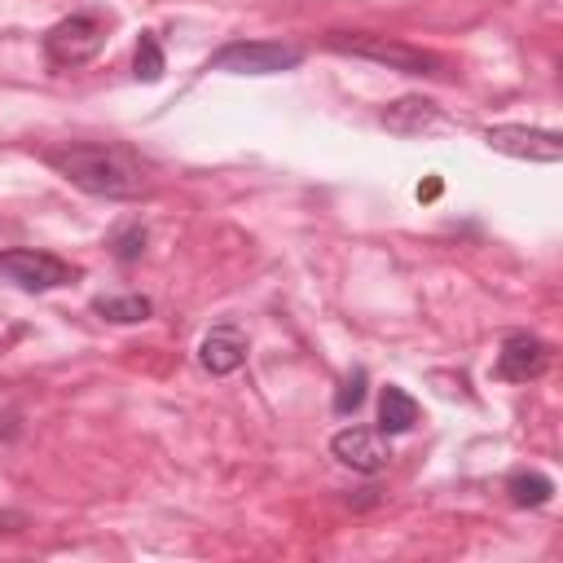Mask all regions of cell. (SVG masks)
I'll use <instances>...</instances> for the list:
<instances>
[{
	"label": "cell",
	"mask_w": 563,
	"mask_h": 563,
	"mask_svg": "<svg viewBox=\"0 0 563 563\" xmlns=\"http://www.w3.org/2000/svg\"><path fill=\"white\" fill-rule=\"evenodd\" d=\"M44 163L97 198H141L150 189V167L110 141H66L44 154Z\"/></svg>",
	"instance_id": "6da1fadb"
},
{
	"label": "cell",
	"mask_w": 563,
	"mask_h": 563,
	"mask_svg": "<svg viewBox=\"0 0 563 563\" xmlns=\"http://www.w3.org/2000/svg\"><path fill=\"white\" fill-rule=\"evenodd\" d=\"M330 48H334V53H347V57H361V62H378V66H387V70H405V75H435V70H440V57H435V53L413 48V44L391 40V35L334 31V35H330Z\"/></svg>",
	"instance_id": "7a4b0ae2"
},
{
	"label": "cell",
	"mask_w": 563,
	"mask_h": 563,
	"mask_svg": "<svg viewBox=\"0 0 563 563\" xmlns=\"http://www.w3.org/2000/svg\"><path fill=\"white\" fill-rule=\"evenodd\" d=\"M303 62V48L282 40H233L220 53H211L207 70H233V75H282Z\"/></svg>",
	"instance_id": "3957f363"
},
{
	"label": "cell",
	"mask_w": 563,
	"mask_h": 563,
	"mask_svg": "<svg viewBox=\"0 0 563 563\" xmlns=\"http://www.w3.org/2000/svg\"><path fill=\"white\" fill-rule=\"evenodd\" d=\"M106 44V22L97 13H70L44 35V57L53 66H84L101 53Z\"/></svg>",
	"instance_id": "277c9868"
},
{
	"label": "cell",
	"mask_w": 563,
	"mask_h": 563,
	"mask_svg": "<svg viewBox=\"0 0 563 563\" xmlns=\"http://www.w3.org/2000/svg\"><path fill=\"white\" fill-rule=\"evenodd\" d=\"M0 277L22 290H57L75 277V268L48 251H0Z\"/></svg>",
	"instance_id": "5b68a950"
},
{
	"label": "cell",
	"mask_w": 563,
	"mask_h": 563,
	"mask_svg": "<svg viewBox=\"0 0 563 563\" xmlns=\"http://www.w3.org/2000/svg\"><path fill=\"white\" fill-rule=\"evenodd\" d=\"M488 150L510 154V158H528V163H559L563 158V136L545 132V128H523V123H497L484 132Z\"/></svg>",
	"instance_id": "8992f818"
},
{
	"label": "cell",
	"mask_w": 563,
	"mask_h": 563,
	"mask_svg": "<svg viewBox=\"0 0 563 563\" xmlns=\"http://www.w3.org/2000/svg\"><path fill=\"white\" fill-rule=\"evenodd\" d=\"M330 453H334L343 466L361 471V475H378V471L391 462V449H387L383 435L369 431V427H343V431L330 440Z\"/></svg>",
	"instance_id": "52a82bcc"
},
{
	"label": "cell",
	"mask_w": 563,
	"mask_h": 563,
	"mask_svg": "<svg viewBox=\"0 0 563 563\" xmlns=\"http://www.w3.org/2000/svg\"><path fill=\"white\" fill-rule=\"evenodd\" d=\"M550 365V347L532 334H510L497 352V378L506 383H528V378H541Z\"/></svg>",
	"instance_id": "ba28073f"
},
{
	"label": "cell",
	"mask_w": 563,
	"mask_h": 563,
	"mask_svg": "<svg viewBox=\"0 0 563 563\" xmlns=\"http://www.w3.org/2000/svg\"><path fill=\"white\" fill-rule=\"evenodd\" d=\"M198 365L207 374H233L246 365V339L238 325H216L207 330V339L198 343Z\"/></svg>",
	"instance_id": "9c48e42d"
},
{
	"label": "cell",
	"mask_w": 563,
	"mask_h": 563,
	"mask_svg": "<svg viewBox=\"0 0 563 563\" xmlns=\"http://www.w3.org/2000/svg\"><path fill=\"white\" fill-rule=\"evenodd\" d=\"M383 128L387 132H396V136H422V132H431V128H440L444 123V114H440V106L435 101H427V97H400V101H391V106H383Z\"/></svg>",
	"instance_id": "30bf717a"
},
{
	"label": "cell",
	"mask_w": 563,
	"mask_h": 563,
	"mask_svg": "<svg viewBox=\"0 0 563 563\" xmlns=\"http://www.w3.org/2000/svg\"><path fill=\"white\" fill-rule=\"evenodd\" d=\"M413 422H418V400H413L405 387H383V400H378V427H383L387 435H405Z\"/></svg>",
	"instance_id": "8fae6325"
},
{
	"label": "cell",
	"mask_w": 563,
	"mask_h": 563,
	"mask_svg": "<svg viewBox=\"0 0 563 563\" xmlns=\"http://www.w3.org/2000/svg\"><path fill=\"white\" fill-rule=\"evenodd\" d=\"M92 312H101L106 321L132 325V321H145L154 312V303L145 295H101V299H92Z\"/></svg>",
	"instance_id": "7c38bea8"
},
{
	"label": "cell",
	"mask_w": 563,
	"mask_h": 563,
	"mask_svg": "<svg viewBox=\"0 0 563 563\" xmlns=\"http://www.w3.org/2000/svg\"><path fill=\"white\" fill-rule=\"evenodd\" d=\"M506 493H510L515 506H545L554 497V479L541 475V471H515L506 479Z\"/></svg>",
	"instance_id": "4fadbf2b"
},
{
	"label": "cell",
	"mask_w": 563,
	"mask_h": 563,
	"mask_svg": "<svg viewBox=\"0 0 563 563\" xmlns=\"http://www.w3.org/2000/svg\"><path fill=\"white\" fill-rule=\"evenodd\" d=\"M132 66H136V79H145V84L163 79L167 62H163V48H158V40L150 31H141V40H136V62Z\"/></svg>",
	"instance_id": "5bb4252c"
},
{
	"label": "cell",
	"mask_w": 563,
	"mask_h": 563,
	"mask_svg": "<svg viewBox=\"0 0 563 563\" xmlns=\"http://www.w3.org/2000/svg\"><path fill=\"white\" fill-rule=\"evenodd\" d=\"M365 400V369H352V378L339 387V396H334V409L339 413H352L356 405Z\"/></svg>",
	"instance_id": "9a60e30c"
},
{
	"label": "cell",
	"mask_w": 563,
	"mask_h": 563,
	"mask_svg": "<svg viewBox=\"0 0 563 563\" xmlns=\"http://www.w3.org/2000/svg\"><path fill=\"white\" fill-rule=\"evenodd\" d=\"M141 251H145V229H141V224L114 233V255H119V260H136Z\"/></svg>",
	"instance_id": "2e32d148"
},
{
	"label": "cell",
	"mask_w": 563,
	"mask_h": 563,
	"mask_svg": "<svg viewBox=\"0 0 563 563\" xmlns=\"http://www.w3.org/2000/svg\"><path fill=\"white\" fill-rule=\"evenodd\" d=\"M18 431H22V418H18L13 409H0V444H4V440H13Z\"/></svg>",
	"instance_id": "e0dca14e"
},
{
	"label": "cell",
	"mask_w": 563,
	"mask_h": 563,
	"mask_svg": "<svg viewBox=\"0 0 563 563\" xmlns=\"http://www.w3.org/2000/svg\"><path fill=\"white\" fill-rule=\"evenodd\" d=\"M22 523H26L22 515H0V532H18Z\"/></svg>",
	"instance_id": "ac0fdd59"
},
{
	"label": "cell",
	"mask_w": 563,
	"mask_h": 563,
	"mask_svg": "<svg viewBox=\"0 0 563 563\" xmlns=\"http://www.w3.org/2000/svg\"><path fill=\"white\" fill-rule=\"evenodd\" d=\"M440 194V180H427V185H418V198H435Z\"/></svg>",
	"instance_id": "d6986e66"
}]
</instances>
